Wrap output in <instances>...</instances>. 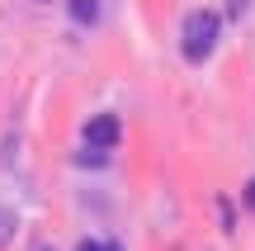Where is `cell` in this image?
Masks as SVG:
<instances>
[{"instance_id":"5","label":"cell","mask_w":255,"mask_h":251,"mask_svg":"<svg viewBox=\"0 0 255 251\" xmlns=\"http://www.w3.org/2000/svg\"><path fill=\"white\" fill-rule=\"evenodd\" d=\"M76 251H119V242H95V237H85Z\"/></svg>"},{"instance_id":"7","label":"cell","mask_w":255,"mask_h":251,"mask_svg":"<svg viewBox=\"0 0 255 251\" xmlns=\"http://www.w3.org/2000/svg\"><path fill=\"white\" fill-rule=\"evenodd\" d=\"M246 9H251V0H232V14H237V19L246 14Z\"/></svg>"},{"instance_id":"1","label":"cell","mask_w":255,"mask_h":251,"mask_svg":"<svg viewBox=\"0 0 255 251\" xmlns=\"http://www.w3.org/2000/svg\"><path fill=\"white\" fill-rule=\"evenodd\" d=\"M218 33H222V19L213 14V9H189L184 14V33H180V47L189 62H203V57H213V47H218Z\"/></svg>"},{"instance_id":"6","label":"cell","mask_w":255,"mask_h":251,"mask_svg":"<svg viewBox=\"0 0 255 251\" xmlns=\"http://www.w3.org/2000/svg\"><path fill=\"white\" fill-rule=\"evenodd\" d=\"M241 199H246V209H251V214H255V180H251V185H246V195H241Z\"/></svg>"},{"instance_id":"3","label":"cell","mask_w":255,"mask_h":251,"mask_svg":"<svg viewBox=\"0 0 255 251\" xmlns=\"http://www.w3.org/2000/svg\"><path fill=\"white\" fill-rule=\"evenodd\" d=\"M76 24H100V0H66Z\"/></svg>"},{"instance_id":"2","label":"cell","mask_w":255,"mask_h":251,"mask_svg":"<svg viewBox=\"0 0 255 251\" xmlns=\"http://www.w3.org/2000/svg\"><path fill=\"white\" fill-rule=\"evenodd\" d=\"M119 119H114V114H95L90 123H85V142H90V147H100V152H109V147H119Z\"/></svg>"},{"instance_id":"4","label":"cell","mask_w":255,"mask_h":251,"mask_svg":"<svg viewBox=\"0 0 255 251\" xmlns=\"http://www.w3.org/2000/svg\"><path fill=\"white\" fill-rule=\"evenodd\" d=\"M9 237H14V214H9V209H0V247H5Z\"/></svg>"}]
</instances>
